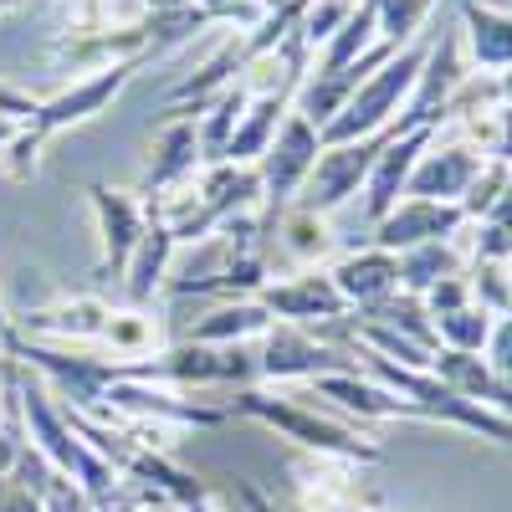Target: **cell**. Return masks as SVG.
<instances>
[{
	"label": "cell",
	"instance_id": "41",
	"mask_svg": "<svg viewBox=\"0 0 512 512\" xmlns=\"http://www.w3.org/2000/svg\"><path fill=\"white\" fill-rule=\"evenodd\" d=\"M497 88H502V103H507V108H512V67H507V72H502V77H497Z\"/></svg>",
	"mask_w": 512,
	"mask_h": 512
},
{
	"label": "cell",
	"instance_id": "5",
	"mask_svg": "<svg viewBox=\"0 0 512 512\" xmlns=\"http://www.w3.org/2000/svg\"><path fill=\"white\" fill-rule=\"evenodd\" d=\"M359 369L344 349H328L313 328H292V323H272L262 333V354H256V379L272 384H313L323 374H349Z\"/></svg>",
	"mask_w": 512,
	"mask_h": 512
},
{
	"label": "cell",
	"instance_id": "26",
	"mask_svg": "<svg viewBox=\"0 0 512 512\" xmlns=\"http://www.w3.org/2000/svg\"><path fill=\"white\" fill-rule=\"evenodd\" d=\"M456 272H466V251L456 241H425V246L400 251V292L410 297H425L441 277H456Z\"/></svg>",
	"mask_w": 512,
	"mask_h": 512
},
{
	"label": "cell",
	"instance_id": "28",
	"mask_svg": "<svg viewBox=\"0 0 512 512\" xmlns=\"http://www.w3.org/2000/svg\"><path fill=\"white\" fill-rule=\"evenodd\" d=\"M354 318H364V323H379V328H390V333L410 338V344H415V349H425V354H436V349H441V338H436V323H431V313H425V303H420V297H410V292L384 297L379 308H369V313H354Z\"/></svg>",
	"mask_w": 512,
	"mask_h": 512
},
{
	"label": "cell",
	"instance_id": "10",
	"mask_svg": "<svg viewBox=\"0 0 512 512\" xmlns=\"http://www.w3.org/2000/svg\"><path fill=\"white\" fill-rule=\"evenodd\" d=\"M113 303H103L98 292H77V297H57L47 308H31L21 318V338L31 344H52V349H82V344H98L103 323H108Z\"/></svg>",
	"mask_w": 512,
	"mask_h": 512
},
{
	"label": "cell",
	"instance_id": "40",
	"mask_svg": "<svg viewBox=\"0 0 512 512\" xmlns=\"http://www.w3.org/2000/svg\"><path fill=\"white\" fill-rule=\"evenodd\" d=\"M180 512H226V507L216 502V492H205V497H195V502H185Z\"/></svg>",
	"mask_w": 512,
	"mask_h": 512
},
{
	"label": "cell",
	"instance_id": "14",
	"mask_svg": "<svg viewBox=\"0 0 512 512\" xmlns=\"http://www.w3.org/2000/svg\"><path fill=\"white\" fill-rule=\"evenodd\" d=\"M436 139V128H410V134H390L369 169V180H364V216L379 221V216H390V210L405 200V185H410V169L415 159L431 149Z\"/></svg>",
	"mask_w": 512,
	"mask_h": 512
},
{
	"label": "cell",
	"instance_id": "32",
	"mask_svg": "<svg viewBox=\"0 0 512 512\" xmlns=\"http://www.w3.org/2000/svg\"><path fill=\"white\" fill-rule=\"evenodd\" d=\"M436 0H379V41L390 47H410V36L420 31V21L431 16Z\"/></svg>",
	"mask_w": 512,
	"mask_h": 512
},
{
	"label": "cell",
	"instance_id": "42",
	"mask_svg": "<svg viewBox=\"0 0 512 512\" xmlns=\"http://www.w3.org/2000/svg\"><path fill=\"white\" fill-rule=\"evenodd\" d=\"M6 338H11V318H6V303H0V349H6Z\"/></svg>",
	"mask_w": 512,
	"mask_h": 512
},
{
	"label": "cell",
	"instance_id": "22",
	"mask_svg": "<svg viewBox=\"0 0 512 512\" xmlns=\"http://www.w3.org/2000/svg\"><path fill=\"white\" fill-rule=\"evenodd\" d=\"M272 328V313L256 297H226L221 308H210L200 323H190L185 344H205V349H241L246 338H262Z\"/></svg>",
	"mask_w": 512,
	"mask_h": 512
},
{
	"label": "cell",
	"instance_id": "13",
	"mask_svg": "<svg viewBox=\"0 0 512 512\" xmlns=\"http://www.w3.org/2000/svg\"><path fill=\"white\" fill-rule=\"evenodd\" d=\"M466 231V216L461 205H441V200H400L390 216L374 221V246L379 251H410V246H425V241H456Z\"/></svg>",
	"mask_w": 512,
	"mask_h": 512
},
{
	"label": "cell",
	"instance_id": "38",
	"mask_svg": "<svg viewBox=\"0 0 512 512\" xmlns=\"http://www.w3.org/2000/svg\"><path fill=\"white\" fill-rule=\"evenodd\" d=\"M31 113H36V98H31V93H21V88H11V82H0V118H11V123H31Z\"/></svg>",
	"mask_w": 512,
	"mask_h": 512
},
{
	"label": "cell",
	"instance_id": "16",
	"mask_svg": "<svg viewBox=\"0 0 512 512\" xmlns=\"http://www.w3.org/2000/svg\"><path fill=\"white\" fill-rule=\"evenodd\" d=\"M328 277H333L338 297L349 303V313H369V308L384 303V297L400 292V256L395 251H379V246L349 251L344 262L328 267Z\"/></svg>",
	"mask_w": 512,
	"mask_h": 512
},
{
	"label": "cell",
	"instance_id": "17",
	"mask_svg": "<svg viewBox=\"0 0 512 512\" xmlns=\"http://www.w3.org/2000/svg\"><path fill=\"white\" fill-rule=\"evenodd\" d=\"M313 400H323V405H333V410H349V415H359V420H420L415 405H405L395 390H384L379 379H364L359 369L313 379Z\"/></svg>",
	"mask_w": 512,
	"mask_h": 512
},
{
	"label": "cell",
	"instance_id": "25",
	"mask_svg": "<svg viewBox=\"0 0 512 512\" xmlns=\"http://www.w3.org/2000/svg\"><path fill=\"white\" fill-rule=\"evenodd\" d=\"M287 103L292 98H251L241 123H236V134H231V144H226V164H256V159H262L267 144L277 139L282 118L292 113Z\"/></svg>",
	"mask_w": 512,
	"mask_h": 512
},
{
	"label": "cell",
	"instance_id": "4",
	"mask_svg": "<svg viewBox=\"0 0 512 512\" xmlns=\"http://www.w3.org/2000/svg\"><path fill=\"white\" fill-rule=\"evenodd\" d=\"M318 154H323L318 128H313L303 113H287L282 128H277V139L267 144V154L256 159V175H262V216H267V226L277 221V210H287V200L308 185Z\"/></svg>",
	"mask_w": 512,
	"mask_h": 512
},
{
	"label": "cell",
	"instance_id": "6",
	"mask_svg": "<svg viewBox=\"0 0 512 512\" xmlns=\"http://www.w3.org/2000/svg\"><path fill=\"white\" fill-rule=\"evenodd\" d=\"M384 139H390V128H384V134H374V139H359V144H323L308 185L297 190V195H303L297 205L313 210V216H333L344 200L364 195V180H369V169H374Z\"/></svg>",
	"mask_w": 512,
	"mask_h": 512
},
{
	"label": "cell",
	"instance_id": "21",
	"mask_svg": "<svg viewBox=\"0 0 512 512\" xmlns=\"http://www.w3.org/2000/svg\"><path fill=\"white\" fill-rule=\"evenodd\" d=\"M461 41L472 47V67L507 72L512 67V11L487 0H461Z\"/></svg>",
	"mask_w": 512,
	"mask_h": 512
},
{
	"label": "cell",
	"instance_id": "43",
	"mask_svg": "<svg viewBox=\"0 0 512 512\" xmlns=\"http://www.w3.org/2000/svg\"><path fill=\"white\" fill-rule=\"evenodd\" d=\"M16 6H26V0H0V16H6V11H16Z\"/></svg>",
	"mask_w": 512,
	"mask_h": 512
},
{
	"label": "cell",
	"instance_id": "35",
	"mask_svg": "<svg viewBox=\"0 0 512 512\" xmlns=\"http://www.w3.org/2000/svg\"><path fill=\"white\" fill-rule=\"evenodd\" d=\"M420 303H425V313H431V323H436V318H446V313H456V308H466V303H472V287H466V272L441 277L431 292L420 297Z\"/></svg>",
	"mask_w": 512,
	"mask_h": 512
},
{
	"label": "cell",
	"instance_id": "31",
	"mask_svg": "<svg viewBox=\"0 0 512 512\" xmlns=\"http://www.w3.org/2000/svg\"><path fill=\"white\" fill-rule=\"evenodd\" d=\"M466 287H472V303L482 313H492V318L512 313V262H472Z\"/></svg>",
	"mask_w": 512,
	"mask_h": 512
},
{
	"label": "cell",
	"instance_id": "24",
	"mask_svg": "<svg viewBox=\"0 0 512 512\" xmlns=\"http://www.w3.org/2000/svg\"><path fill=\"white\" fill-rule=\"evenodd\" d=\"M103 349H113L118 364H144L164 349V333H159V318L149 308H113L108 323H103V338H98Z\"/></svg>",
	"mask_w": 512,
	"mask_h": 512
},
{
	"label": "cell",
	"instance_id": "30",
	"mask_svg": "<svg viewBox=\"0 0 512 512\" xmlns=\"http://www.w3.org/2000/svg\"><path fill=\"white\" fill-rule=\"evenodd\" d=\"M492 313H482L477 303H466L446 318H436V338H441V349H456V354H482L487 349V338H492Z\"/></svg>",
	"mask_w": 512,
	"mask_h": 512
},
{
	"label": "cell",
	"instance_id": "36",
	"mask_svg": "<svg viewBox=\"0 0 512 512\" xmlns=\"http://www.w3.org/2000/svg\"><path fill=\"white\" fill-rule=\"evenodd\" d=\"M482 359H487V369H492L502 384H512V313L492 323V338H487Z\"/></svg>",
	"mask_w": 512,
	"mask_h": 512
},
{
	"label": "cell",
	"instance_id": "8",
	"mask_svg": "<svg viewBox=\"0 0 512 512\" xmlns=\"http://www.w3.org/2000/svg\"><path fill=\"white\" fill-rule=\"evenodd\" d=\"M256 303L272 313V323H292V328H333L349 318V303L338 297V287L323 267H303L297 277L267 282L256 292Z\"/></svg>",
	"mask_w": 512,
	"mask_h": 512
},
{
	"label": "cell",
	"instance_id": "34",
	"mask_svg": "<svg viewBox=\"0 0 512 512\" xmlns=\"http://www.w3.org/2000/svg\"><path fill=\"white\" fill-rule=\"evenodd\" d=\"M41 144H47V139H41L36 134V128H16V139L6 144V149H0V175H11V180H31L36 175V169H41Z\"/></svg>",
	"mask_w": 512,
	"mask_h": 512
},
{
	"label": "cell",
	"instance_id": "37",
	"mask_svg": "<svg viewBox=\"0 0 512 512\" xmlns=\"http://www.w3.org/2000/svg\"><path fill=\"white\" fill-rule=\"evenodd\" d=\"M0 512H47V502L31 487H21L16 477H0Z\"/></svg>",
	"mask_w": 512,
	"mask_h": 512
},
{
	"label": "cell",
	"instance_id": "33",
	"mask_svg": "<svg viewBox=\"0 0 512 512\" xmlns=\"http://www.w3.org/2000/svg\"><path fill=\"white\" fill-rule=\"evenodd\" d=\"M507 180H512V169H507V164H492V159H482L477 180L466 185V195H461V216H466V221H482L487 210L497 205V195L507 190Z\"/></svg>",
	"mask_w": 512,
	"mask_h": 512
},
{
	"label": "cell",
	"instance_id": "18",
	"mask_svg": "<svg viewBox=\"0 0 512 512\" xmlns=\"http://www.w3.org/2000/svg\"><path fill=\"white\" fill-rule=\"evenodd\" d=\"M175 256H180L175 236H169V226L149 210V226H144L134 256H128V267H123V297H128V303H134V308H149L154 297L164 292L169 272H175Z\"/></svg>",
	"mask_w": 512,
	"mask_h": 512
},
{
	"label": "cell",
	"instance_id": "15",
	"mask_svg": "<svg viewBox=\"0 0 512 512\" xmlns=\"http://www.w3.org/2000/svg\"><path fill=\"white\" fill-rule=\"evenodd\" d=\"M200 139H195V118H180V113H169L159 123V134H154V154H149V169H144V180H139V195L154 200L164 190H175V185H190L200 175Z\"/></svg>",
	"mask_w": 512,
	"mask_h": 512
},
{
	"label": "cell",
	"instance_id": "1",
	"mask_svg": "<svg viewBox=\"0 0 512 512\" xmlns=\"http://www.w3.org/2000/svg\"><path fill=\"white\" fill-rule=\"evenodd\" d=\"M231 415H251L272 425V431L282 441H292L297 451H318V456H338V461H354V466H369L379 461V446L374 441H359V431H349V425H338L328 415H318L313 405L292 400V395H262V390H236V400L226 405Z\"/></svg>",
	"mask_w": 512,
	"mask_h": 512
},
{
	"label": "cell",
	"instance_id": "19",
	"mask_svg": "<svg viewBox=\"0 0 512 512\" xmlns=\"http://www.w3.org/2000/svg\"><path fill=\"white\" fill-rule=\"evenodd\" d=\"M431 374H436L441 384H451V390H456L461 400H472V405H482V410H492V415H507V420H512V384H502V379L487 369V359H482V354L436 349Z\"/></svg>",
	"mask_w": 512,
	"mask_h": 512
},
{
	"label": "cell",
	"instance_id": "39",
	"mask_svg": "<svg viewBox=\"0 0 512 512\" xmlns=\"http://www.w3.org/2000/svg\"><path fill=\"white\" fill-rule=\"evenodd\" d=\"M236 497L246 502V512H277V507H272V497H267L262 487H251V482H241V487H236Z\"/></svg>",
	"mask_w": 512,
	"mask_h": 512
},
{
	"label": "cell",
	"instance_id": "29",
	"mask_svg": "<svg viewBox=\"0 0 512 512\" xmlns=\"http://www.w3.org/2000/svg\"><path fill=\"white\" fill-rule=\"evenodd\" d=\"M277 236L287 246V256L297 267H318L323 256L333 251V231H328V216H313L303 205H287L282 221H277Z\"/></svg>",
	"mask_w": 512,
	"mask_h": 512
},
{
	"label": "cell",
	"instance_id": "3",
	"mask_svg": "<svg viewBox=\"0 0 512 512\" xmlns=\"http://www.w3.org/2000/svg\"><path fill=\"white\" fill-rule=\"evenodd\" d=\"M472 57H466V41H461V26L441 31L431 41V52H425V67L415 77V88L400 108V118L390 123V134H410V128H441L446 118V103L456 98V88L466 77H472Z\"/></svg>",
	"mask_w": 512,
	"mask_h": 512
},
{
	"label": "cell",
	"instance_id": "2",
	"mask_svg": "<svg viewBox=\"0 0 512 512\" xmlns=\"http://www.w3.org/2000/svg\"><path fill=\"white\" fill-rule=\"evenodd\" d=\"M425 52H431V47H400V52L344 103V113H338L318 139H323V144H359V139L384 134V128L400 118V108H405V98H410V88H415V77H420V67H425Z\"/></svg>",
	"mask_w": 512,
	"mask_h": 512
},
{
	"label": "cell",
	"instance_id": "9",
	"mask_svg": "<svg viewBox=\"0 0 512 512\" xmlns=\"http://www.w3.org/2000/svg\"><path fill=\"white\" fill-rule=\"evenodd\" d=\"M144 62H113V67H103V72H88V77H77L72 88H62L57 98H47V103H36V113H31V123L26 128H36L41 139H52V134H62V128H72V123H88V118H98L128 82H134V72H139Z\"/></svg>",
	"mask_w": 512,
	"mask_h": 512
},
{
	"label": "cell",
	"instance_id": "12",
	"mask_svg": "<svg viewBox=\"0 0 512 512\" xmlns=\"http://www.w3.org/2000/svg\"><path fill=\"white\" fill-rule=\"evenodd\" d=\"M477 169H482V154L466 144V139H446L441 134L431 139V149H425L410 169V185L405 195L410 200H441V205H461L466 185L477 180Z\"/></svg>",
	"mask_w": 512,
	"mask_h": 512
},
{
	"label": "cell",
	"instance_id": "20",
	"mask_svg": "<svg viewBox=\"0 0 512 512\" xmlns=\"http://www.w3.org/2000/svg\"><path fill=\"white\" fill-rule=\"evenodd\" d=\"M195 195L200 205L216 216V226L226 216H246V210H262V175H256V164H200L195 175Z\"/></svg>",
	"mask_w": 512,
	"mask_h": 512
},
{
	"label": "cell",
	"instance_id": "27",
	"mask_svg": "<svg viewBox=\"0 0 512 512\" xmlns=\"http://www.w3.org/2000/svg\"><path fill=\"white\" fill-rule=\"evenodd\" d=\"M246 103H251L246 88H241V82H231L226 93H216V98L205 103V113H195V139H200V159H205V164H221V159H226V144H231V134H236Z\"/></svg>",
	"mask_w": 512,
	"mask_h": 512
},
{
	"label": "cell",
	"instance_id": "23",
	"mask_svg": "<svg viewBox=\"0 0 512 512\" xmlns=\"http://www.w3.org/2000/svg\"><path fill=\"white\" fill-rule=\"evenodd\" d=\"M62 31L57 36H103V31H134L149 21V0H57Z\"/></svg>",
	"mask_w": 512,
	"mask_h": 512
},
{
	"label": "cell",
	"instance_id": "11",
	"mask_svg": "<svg viewBox=\"0 0 512 512\" xmlns=\"http://www.w3.org/2000/svg\"><path fill=\"white\" fill-rule=\"evenodd\" d=\"M395 52H400V47H390V41H374V47H369L359 62H349V67H338V72H308L303 88H297V108H292V113H303L318 134H323V128L344 113V103H349Z\"/></svg>",
	"mask_w": 512,
	"mask_h": 512
},
{
	"label": "cell",
	"instance_id": "7",
	"mask_svg": "<svg viewBox=\"0 0 512 512\" xmlns=\"http://www.w3.org/2000/svg\"><path fill=\"white\" fill-rule=\"evenodd\" d=\"M88 200H93V216H98V241H103V256L93 267V282H118L128 256H134L144 226H149V200L139 190H113V185H88Z\"/></svg>",
	"mask_w": 512,
	"mask_h": 512
}]
</instances>
